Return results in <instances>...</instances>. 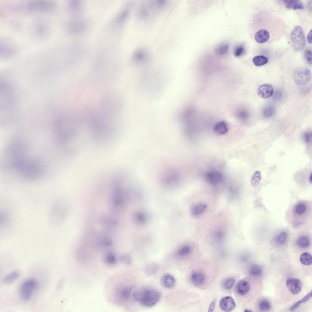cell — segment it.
Segmentation results:
<instances>
[{
    "mask_svg": "<svg viewBox=\"0 0 312 312\" xmlns=\"http://www.w3.org/2000/svg\"><path fill=\"white\" fill-rule=\"evenodd\" d=\"M133 296L136 301L146 307H151L155 305L160 298L159 292L153 289H146L134 292Z\"/></svg>",
    "mask_w": 312,
    "mask_h": 312,
    "instance_id": "6da1fadb",
    "label": "cell"
},
{
    "mask_svg": "<svg viewBox=\"0 0 312 312\" xmlns=\"http://www.w3.org/2000/svg\"><path fill=\"white\" fill-rule=\"evenodd\" d=\"M38 287V282L35 278H29L25 279L21 283L19 287V297L23 301H29L33 297Z\"/></svg>",
    "mask_w": 312,
    "mask_h": 312,
    "instance_id": "7a4b0ae2",
    "label": "cell"
},
{
    "mask_svg": "<svg viewBox=\"0 0 312 312\" xmlns=\"http://www.w3.org/2000/svg\"><path fill=\"white\" fill-rule=\"evenodd\" d=\"M290 37L291 45L294 51H300L304 48L306 40L304 31L301 26H296L293 29Z\"/></svg>",
    "mask_w": 312,
    "mask_h": 312,
    "instance_id": "3957f363",
    "label": "cell"
},
{
    "mask_svg": "<svg viewBox=\"0 0 312 312\" xmlns=\"http://www.w3.org/2000/svg\"><path fill=\"white\" fill-rule=\"evenodd\" d=\"M311 73L310 70L304 67H299L295 69L293 75L295 83L300 85L306 84L310 80Z\"/></svg>",
    "mask_w": 312,
    "mask_h": 312,
    "instance_id": "277c9868",
    "label": "cell"
},
{
    "mask_svg": "<svg viewBox=\"0 0 312 312\" xmlns=\"http://www.w3.org/2000/svg\"><path fill=\"white\" fill-rule=\"evenodd\" d=\"M286 285L289 291L293 295L298 294L302 290V283L298 279L292 278H288L286 281Z\"/></svg>",
    "mask_w": 312,
    "mask_h": 312,
    "instance_id": "5b68a950",
    "label": "cell"
},
{
    "mask_svg": "<svg viewBox=\"0 0 312 312\" xmlns=\"http://www.w3.org/2000/svg\"><path fill=\"white\" fill-rule=\"evenodd\" d=\"M221 309L225 312H230L234 310L236 307V303L233 299L230 296H227L222 298L219 303Z\"/></svg>",
    "mask_w": 312,
    "mask_h": 312,
    "instance_id": "8992f818",
    "label": "cell"
},
{
    "mask_svg": "<svg viewBox=\"0 0 312 312\" xmlns=\"http://www.w3.org/2000/svg\"><path fill=\"white\" fill-rule=\"evenodd\" d=\"M257 93L258 96L263 98H267L271 97L273 93V88L269 84H264L260 86L257 88Z\"/></svg>",
    "mask_w": 312,
    "mask_h": 312,
    "instance_id": "52a82bcc",
    "label": "cell"
},
{
    "mask_svg": "<svg viewBox=\"0 0 312 312\" xmlns=\"http://www.w3.org/2000/svg\"><path fill=\"white\" fill-rule=\"evenodd\" d=\"M270 34L269 31L265 29H260L255 34L254 39L256 42L259 44H263L269 39Z\"/></svg>",
    "mask_w": 312,
    "mask_h": 312,
    "instance_id": "ba28073f",
    "label": "cell"
},
{
    "mask_svg": "<svg viewBox=\"0 0 312 312\" xmlns=\"http://www.w3.org/2000/svg\"><path fill=\"white\" fill-rule=\"evenodd\" d=\"M190 279L192 283L194 285L199 286L204 282L205 276L202 272L198 271H193L190 275Z\"/></svg>",
    "mask_w": 312,
    "mask_h": 312,
    "instance_id": "9c48e42d",
    "label": "cell"
},
{
    "mask_svg": "<svg viewBox=\"0 0 312 312\" xmlns=\"http://www.w3.org/2000/svg\"><path fill=\"white\" fill-rule=\"evenodd\" d=\"M250 289V286L246 281L241 280L239 281L235 286L236 292L239 295L243 296L246 294Z\"/></svg>",
    "mask_w": 312,
    "mask_h": 312,
    "instance_id": "30bf717a",
    "label": "cell"
},
{
    "mask_svg": "<svg viewBox=\"0 0 312 312\" xmlns=\"http://www.w3.org/2000/svg\"><path fill=\"white\" fill-rule=\"evenodd\" d=\"M283 1L285 7L289 9H303L304 8L303 3L301 0H284Z\"/></svg>",
    "mask_w": 312,
    "mask_h": 312,
    "instance_id": "8fae6325",
    "label": "cell"
},
{
    "mask_svg": "<svg viewBox=\"0 0 312 312\" xmlns=\"http://www.w3.org/2000/svg\"><path fill=\"white\" fill-rule=\"evenodd\" d=\"M20 275V273L18 271H13L3 277L2 280V282L5 285L12 284L17 280Z\"/></svg>",
    "mask_w": 312,
    "mask_h": 312,
    "instance_id": "7c38bea8",
    "label": "cell"
},
{
    "mask_svg": "<svg viewBox=\"0 0 312 312\" xmlns=\"http://www.w3.org/2000/svg\"><path fill=\"white\" fill-rule=\"evenodd\" d=\"M207 176L209 182L213 185L218 183L222 178V174L220 172L216 171L209 172L207 173Z\"/></svg>",
    "mask_w": 312,
    "mask_h": 312,
    "instance_id": "4fadbf2b",
    "label": "cell"
},
{
    "mask_svg": "<svg viewBox=\"0 0 312 312\" xmlns=\"http://www.w3.org/2000/svg\"><path fill=\"white\" fill-rule=\"evenodd\" d=\"M214 133L218 135H222L227 133L228 128L225 122L223 121L216 123L213 129Z\"/></svg>",
    "mask_w": 312,
    "mask_h": 312,
    "instance_id": "5bb4252c",
    "label": "cell"
},
{
    "mask_svg": "<svg viewBox=\"0 0 312 312\" xmlns=\"http://www.w3.org/2000/svg\"><path fill=\"white\" fill-rule=\"evenodd\" d=\"M161 281L163 286L168 289L173 287L176 283L175 278L172 275L168 274H165L162 277Z\"/></svg>",
    "mask_w": 312,
    "mask_h": 312,
    "instance_id": "9a60e30c",
    "label": "cell"
},
{
    "mask_svg": "<svg viewBox=\"0 0 312 312\" xmlns=\"http://www.w3.org/2000/svg\"><path fill=\"white\" fill-rule=\"evenodd\" d=\"M192 249L191 247L188 245H185L178 250L177 254L179 257L185 258L190 255Z\"/></svg>",
    "mask_w": 312,
    "mask_h": 312,
    "instance_id": "2e32d148",
    "label": "cell"
},
{
    "mask_svg": "<svg viewBox=\"0 0 312 312\" xmlns=\"http://www.w3.org/2000/svg\"><path fill=\"white\" fill-rule=\"evenodd\" d=\"M207 205L204 203L195 205L192 209V213L194 216H198L203 213L207 208Z\"/></svg>",
    "mask_w": 312,
    "mask_h": 312,
    "instance_id": "e0dca14e",
    "label": "cell"
},
{
    "mask_svg": "<svg viewBox=\"0 0 312 312\" xmlns=\"http://www.w3.org/2000/svg\"><path fill=\"white\" fill-rule=\"evenodd\" d=\"M300 260L301 263L303 265H310L312 263V255L308 252H303L301 254Z\"/></svg>",
    "mask_w": 312,
    "mask_h": 312,
    "instance_id": "ac0fdd59",
    "label": "cell"
},
{
    "mask_svg": "<svg viewBox=\"0 0 312 312\" xmlns=\"http://www.w3.org/2000/svg\"><path fill=\"white\" fill-rule=\"evenodd\" d=\"M268 60L267 58L261 55L255 56L253 59V62L254 64L257 66H261L264 65L268 62Z\"/></svg>",
    "mask_w": 312,
    "mask_h": 312,
    "instance_id": "d6986e66",
    "label": "cell"
},
{
    "mask_svg": "<svg viewBox=\"0 0 312 312\" xmlns=\"http://www.w3.org/2000/svg\"><path fill=\"white\" fill-rule=\"evenodd\" d=\"M261 175L259 171H255L253 174L251 179V184L254 187H257L259 185L261 179Z\"/></svg>",
    "mask_w": 312,
    "mask_h": 312,
    "instance_id": "ffe728a7",
    "label": "cell"
},
{
    "mask_svg": "<svg viewBox=\"0 0 312 312\" xmlns=\"http://www.w3.org/2000/svg\"><path fill=\"white\" fill-rule=\"evenodd\" d=\"M306 210V205L303 203H300L297 204L294 207V209L296 214L300 215L304 214Z\"/></svg>",
    "mask_w": 312,
    "mask_h": 312,
    "instance_id": "44dd1931",
    "label": "cell"
},
{
    "mask_svg": "<svg viewBox=\"0 0 312 312\" xmlns=\"http://www.w3.org/2000/svg\"><path fill=\"white\" fill-rule=\"evenodd\" d=\"M310 241L309 239L306 236H303L299 238L297 241L298 245L301 248H306L310 244Z\"/></svg>",
    "mask_w": 312,
    "mask_h": 312,
    "instance_id": "7402d4cb",
    "label": "cell"
},
{
    "mask_svg": "<svg viewBox=\"0 0 312 312\" xmlns=\"http://www.w3.org/2000/svg\"><path fill=\"white\" fill-rule=\"evenodd\" d=\"M131 289L129 287H125L122 289L119 293L120 297L123 301L127 300L130 295Z\"/></svg>",
    "mask_w": 312,
    "mask_h": 312,
    "instance_id": "603a6c76",
    "label": "cell"
},
{
    "mask_svg": "<svg viewBox=\"0 0 312 312\" xmlns=\"http://www.w3.org/2000/svg\"><path fill=\"white\" fill-rule=\"evenodd\" d=\"M249 272L251 275L253 276H259L262 275V271L261 268L259 266L256 265H253L250 268Z\"/></svg>",
    "mask_w": 312,
    "mask_h": 312,
    "instance_id": "cb8c5ba5",
    "label": "cell"
},
{
    "mask_svg": "<svg viewBox=\"0 0 312 312\" xmlns=\"http://www.w3.org/2000/svg\"><path fill=\"white\" fill-rule=\"evenodd\" d=\"M312 296V291L311 290L308 294L300 300L294 303L291 307L290 309L292 310L297 308L300 304L305 302L310 299Z\"/></svg>",
    "mask_w": 312,
    "mask_h": 312,
    "instance_id": "d4e9b609",
    "label": "cell"
},
{
    "mask_svg": "<svg viewBox=\"0 0 312 312\" xmlns=\"http://www.w3.org/2000/svg\"><path fill=\"white\" fill-rule=\"evenodd\" d=\"M287 234L286 232H281L276 236V240L277 243L279 245L283 244L287 239Z\"/></svg>",
    "mask_w": 312,
    "mask_h": 312,
    "instance_id": "484cf974",
    "label": "cell"
},
{
    "mask_svg": "<svg viewBox=\"0 0 312 312\" xmlns=\"http://www.w3.org/2000/svg\"><path fill=\"white\" fill-rule=\"evenodd\" d=\"M158 269L157 266L154 264L148 265L145 269V273L148 275H152L155 274Z\"/></svg>",
    "mask_w": 312,
    "mask_h": 312,
    "instance_id": "4316f807",
    "label": "cell"
},
{
    "mask_svg": "<svg viewBox=\"0 0 312 312\" xmlns=\"http://www.w3.org/2000/svg\"><path fill=\"white\" fill-rule=\"evenodd\" d=\"M235 280L232 278H227L223 283V287L226 289H231L235 284Z\"/></svg>",
    "mask_w": 312,
    "mask_h": 312,
    "instance_id": "83f0119b",
    "label": "cell"
},
{
    "mask_svg": "<svg viewBox=\"0 0 312 312\" xmlns=\"http://www.w3.org/2000/svg\"><path fill=\"white\" fill-rule=\"evenodd\" d=\"M271 307L270 303L267 300L262 301L259 305L260 309L262 311H267L270 310Z\"/></svg>",
    "mask_w": 312,
    "mask_h": 312,
    "instance_id": "f1b7e54d",
    "label": "cell"
},
{
    "mask_svg": "<svg viewBox=\"0 0 312 312\" xmlns=\"http://www.w3.org/2000/svg\"><path fill=\"white\" fill-rule=\"evenodd\" d=\"M105 256V260L107 263L113 264L115 262L116 257L113 253L109 252Z\"/></svg>",
    "mask_w": 312,
    "mask_h": 312,
    "instance_id": "f546056e",
    "label": "cell"
},
{
    "mask_svg": "<svg viewBox=\"0 0 312 312\" xmlns=\"http://www.w3.org/2000/svg\"><path fill=\"white\" fill-rule=\"evenodd\" d=\"M228 49V46L226 44H221L216 49V52L220 55H222L225 54Z\"/></svg>",
    "mask_w": 312,
    "mask_h": 312,
    "instance_id": "4dcf8cb0",
    "label": "cell"
},
{
    "mask_svg": "<svg viewBox=\"0 0 312 312\" xmlns=\"http://www.w3.org/2000/svg\"><path fill=\"white\" fill-rule=\"evenodd\" d=\"M274 112V108L273 107L270 106L267 107L264 110V115L266 118L270 117L273 115Z\"/></svg>",
    "mask_w": 312,
    "mask_h": 312,
    "instance_id": "1f68e13d",
    "label": "cell"
},
{
    "mask_svg": "<svg viewBox=\"0 0 312 312\" xmlns=\"http://www.w3.org/2000/svg\"><path fill=\"white\" fill-rule=\"evenodd\" d=\"M244 50V48L243 45H239L237 46L235 48L234 50V55L237 57L241 56L243 53Z\"/></svg>",
    "mask_w": 312,
    "mask_h": 312,
    "instance_id": "d6a6232c",
    "label": "cell"
},
{
    "mask_svg": "<svg viewBox=\"0 0 312 312\" xmlns=\"http://www.w3.org/2000/svg\"><path fill=\"white\" fill-rule=\"evenodd\" d=\"M305 58L309 64H312V51L310 50H306L304 52Z\"/></svg>",
    "mask_w": 312,
    "mask_h": 312,
    "instance_id": "836d02e7",
    "label": "cell"
},
{
    "mask_svg": "<svg viewBox=\"0 0 312 312\" xmlns=\"http://www.w3.org/2000/svg\"><path fill=\"white\" fill-rule=\"evenodd\" d=\"M311 132H308L304 133L303 136V139L305 142L307 143L310 142L311 140Z\"/></svg>",
    "mask_w": 312,
    "mask_h": 312,
    "instance_id": "e575fe53",
    "label": "cell"
},
{
    "mask_svg": "<svg viewBox=\"0 0 312 312\" xmlns=\"http://www.w3.org/2000/svg\"><path fill=\"white\" fill-rule=\"evenodd\" d=\"M239 117L241 119H245L248 117V113L245 111H241L239 113Z\"/></svg>",
    "mask_w": 312,
    "mask_h": 312,
    "instance_id": "d590c367",
    "label": "cell"
},
{
    "mask_svg": "<svg viewBox=\"0 0 312 312\" xmlns=\"http://www.w3.org/2000/svg\"><path fill=\"white\" fill-rule=\"evenodd\" d=\"M122 259L124 262L127 264L130 263L131 261V259L130 256L129 255H125L123 256Z\"/></svg>",
    "mask_w": 312,
    "mask_h": 312,
    "instance_id": "8d00e7d4",
    "label": "cell"
},
{
    "mask_svg": "<svg viewBox=\"0 0 312 312\" xmlns=\"http://www.w3.org/2000/svg\"><path fill=\"white\" fill-rule=\"evenodd\" d=\"M215 304V300H213L211 303L208 309L209 312H213Z\"/></svg>",
    "mask_w": 312,
    "mask_h": 312,
    "instance_id": "74e56055",
    "label": "cell"
},
{
    "mask_svg": "<svg viewBox=\"0 0 312 312\" xmlns=\"http://www.w3.org/2000/svg\"><path fill=\"white\" fill-rule=\"evenodd\" d=\"M223 235V232L220 230H218L216 231L215 234V236L217 238H220L222 237Z\"/></svg>",
    "mask_w": 312,
    "mask_h": 312,
    "instance_id": "f35d334b",
    "label": "cell"
},
{
    "mask_svg": "<svg viewBox=\"0 0 312 312\" xmlns=\"http://www.w3.org/2000/svg\"><path fill=\"white\" fill-rule=\"evenodd\" d=\"M312 30L311 29L309 32L307 36V40L309 43H312Z\"/></svg>",
    "mask_w": 312,
    "mask_h": 312,
    "instance_id": "ab89813d",
    "label": "cell"
},
{
    "mask_svg": "<svg viewBox=\"0 0 312 312\" xmlns=\"http://www.w3.org/2000/svg\"><path fill=\"white\" fill-rule=\"evenodd\" d=\"M281 96V94L280 92L278 91H277L274 95V98L275 99H279Z\"/></svg>",
    "mask_w": 312,
    "mask_h": 312,
    "instance_id": "60d3db41",
    "label": "cell"
},
{
    "mask_svg": "<svg viewBox=\"0 0 312 312\" xmlns=\"http://www.w3.org/2000/svg\"><path fill=\"white\" fill-rule=\"evenodd\" d=\"M308 179H309V182L311 183H312V174H311V173L310 174V175L309 176V178H308Z\"/></svg>",
    "mask_w": 312,
    "mask_h": 312,
    "instance_id": "b9f144b4",
    "label": "cell"
},
{
    "mask_svg": "<svg viewBox=\"0 0 312 312\" xmlns=\"http://www.w3.org/2000/svg\"><path fill=\"white\" fill-rule=\"evenodd\" d=\"M244 311H245V312H251L252 311L251 310H248V309H246V310H244Z\"/></svg>",
    "mask_w": 312,
    "mask_h": 312,
    "instance_id": "7bdbcfd3",
    "label": "cell"
}]
</instances>
